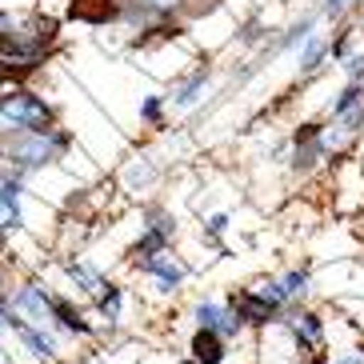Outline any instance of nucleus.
<instances>
[{"mask_svg": "<svg viewBox=\"0 0 364 364\" xmlns=\"http://www.w3.org/2000/svg\"><path fill=\"white\" fill-rule=\"evenodd\" d=\"M225 228H228V216H225V213H216L213 220H208V232H213V236H220Z\"/></svg>", "mask_w": 364, "mask_h": 364, "instance_id": "dca6fc26", "label": "nucleus"}, {"mask_svg": "<svg viewBox=\"0 0 364 364\" xmlns=\"http://www.w3.org/2000/svg\"><path fill=\"white\" fill-rule=\"evenodd\" d=\"M204 85H208V68H196L181 88H172V108H193L196 100H200Z\"/></svg>", "mask_w": 364, "mask_h": 364, "instance_id": "ddd939ff", "label": "nucleus"}, {"mask_svg": "<svg viewBox=\"0 0 364 364\" xmlns=\"http://www.w3.org/2000/svg\"><path fill=\"white\" fill-rule=\"evenodd\" d=\"M280 289H284V296H289V304L296 309V304H304L312 292V277L304 272V268H289V272H280Z\"/></svg>", "mask_w": 364, "mask_h": 364, "instance_id": "f8f14e48", "label": "nucleus"}, {"mask_svg": "<svg viewBox=\"0 0 364 364\" xmlns=\"http://www.w3.org/2000/svg\"><path fill=\"white\" fill-rule=\"evenodd\" d=\"M53 296L41 284V280H21V284H12L9 289V304L12 312L21 316L24 324H33V328H44V332H56V312H53Z\"/></svg>", "mask_w": 364, "mask_h": 364, "instance_id": "20e7f679", "label": "nucleus"}, {"mask_svg": "<svg viewBox=\"0 0 364 364\" xmlns=\"http://www.w3.org/2000/svg\"><path fill=\"white\" fill-rule=\"evenodd\" d=\"M56 48V21L33 12V16H12L9 36L0 41V76L9 85H24L33 73H41L44 60Z\"/></svg>", "mask_w": 364, "mask_h": 364, "instance_id": "f257e3e1", "label": "nucleus"}, {"mask_svg": "<svg viewBox=\"0 0 364 364\" xmlns=\"http://www.w3.org/2000/svg\"><path fill=\"white\" fill-rule=\"evenodd\" d=\"M188 353H193V360H196V364H225V356H228V341H220L216 332L196 328V332H193V344H188Z\"/></svg>", "mask_w": 364, "mask_h": 364, "instance_id": "9d476101", "label": "nucleus"}, {"mask_svg": "<svg viewBox=\"0 0 364 364\" xmlns=\"http://www.w3.org/2000/svg\"><path fill=\"white\" fill-rule=\"evenodd\" d=\"M280 321L289 324L292 332V341H296V353L312 356V364H324V321H321V312H312V309H289Z\"/></svg>", "mask_w": 364, "mask_h": 364, "instance_id": "39448f33", "label": "nucleus"}, {"mask_svg": "<svg viewBox=\"0 0 364 364\" xmlns=\"http://www.w3.org/2000/svg\"><path fill=\"white\" fill-rule=\"evenodd\" d=\"M65 277L73 280L76 289L85 292L88 300H92V304H100V300L108 296V292L117 289V284H112V280L105 277V272H97V268L88 264V260H65Z\"/></svg>", "mask_w": 364, "mask_h": 364, "instance_id": "6e6552de", "label": "nucleus"}, {"mask_svg": "<svg viewBox=\"0 0 364 364\" xmlns=\"http://www.w3.org/2000/svg\"><path fill=\"white\" fill-rule=\"evenodd\" d=\"M140 117L149 120V124H161V97H149L140 105Z\"/></svg>", "mask_w": 364, "mask_h": 364, "instance_id": "2eb2a0df", "label": "nucleus"}, {"mask_svg": "<svg viewBox=\"0 0 364 364\" xmlns=\"http://www.w3.org/2000/svg\"><path fill=\"white\" fill-rule=\"evenodd\" d=\"M193 324L204 332H216L220 341H236L245 332V321L236 316V309L228 300H196L193 304Z\"/></svg>", "mask_w": 364, "mask_h": 364, "instance_id": "423d86ee", "label": "nucleus"}, {"mask_svg": "<svg viewBox=\"0 0 364 364\" xmlns=\"http://www.w3.org/2000/svg\"><path fill=\"white\" fill-rule=\"evenodd\" d=\"M132 260H136V268L144 277L161 284V292H176L184 284V277H188V268H184L181 257L172 252V245L156 248V252H140V257H132Z\"/></svg>", "mask_w": 364, "mask_h": 364, "instance_id": "0eeeda50", "label": "nucleus"}, {"mask_svg": "<svg viewBox=\"0 0 364 364\" xmlns=\"http://www.w3.org/2000/svg\"><path fill=\"white\" fill-rule=\"evenodd\" d=\"M9 24H12V12H4V9H0V41L9 36Z\"/></svg>", "mask_w": 364, "mask_h": 364, "instance_id": "a211bd4d", "label": "nucleus"}, {"mask_svg": "<svg viewBox=\"0 0 364 364\" xmlns=\"http://www.w3.org/2000/svg\"><path fill=\"white\" fill-rule=\"evenodd\" d=\"M56 124V112L53 105L28 85H9L4 97H0V144L24 136V132H41V129H53Z\"/></svg>", "mask_w": 364, "mask_h": 364, "instance_id": "f03ea898", "label": "nucleus"}, {"mask_svg": "<svg viewBox=\"0 0 364 364\" xmlns=\"http://www.w3.org/2000/svg\"><path fill=\"white\" fill-rule=\"evenodd\" d=\"M328 53H332V44L324 41V36H309L304 53H300V73H316V68H321V60Z\"/></svg>", "mask_w": 364, "mask_h": 364, "instance_id": "4468645a", "label": "nucleus"}, {"mask_svg": "<svg viewBox=\"0 0 364 364\" xmlns=\"http://www.w3.org/2000/svg\"><path fill=\"white\" fill-rule=\"evenodd\" d=\"M324 364H364V356L360 353H341V356H332V360H324Z\"/></svg>", "mask_w": 364, "mask_h": 364, "instance_id": "f3484780", "label": "nucleus"}, {"mask_svg": "<svg viewBox=\"0 0 364 364\" xmlns=\"http://www.w3.org/2000/svg\"><path fill=\"white\" fill-rule=\"evenodd\" d=\"M4 88H9V80H4V76H0V97H4Z\"/></svg>", "mask_w": 364, "mask_h": 364, "instance_id": "6ab92c4d", "label": "nucleus"}, {"mask_svg": "<svg viewBox=\"0 0 364 364\" xmlns=\"http://www.w3.org/2000/svg\"><path fill=\"white\" fill-rule=\"evenodd\" d=\"M53 312H56V332H65V336H92L97 332V324H88L85 312L68 296H53Z\"/></svg>", "mask_w": 364, "mask_h": 364, "instance_id": "1a4fd4ad", "label": "nucleus"}, {"mask_svg": "<svg viewBox=\"0 0 364 364\" xmlns=\"http://www.w3.org/2000/svg\"><path fill=\"white\" fill-rule=\"evenodd\" d=\"M68 149H73V136L53 124V129L24 132V136L0 144V164L12 168V172H21V176H28V172H41V168H48V164H56Z\"/></svg>", "mask_w": 364, "mask_h": 364, "instance_id": "7ed1b4c3", "label": "nucleus"}, {"mask_svg": "<svg viewBox=\"0 0 364 364\" xmlns=\"http://www.w3.org/2000/svg\"><path fill=\"white\" fill-rule=\"evenodd\" d=\"M181 4H184V0H124L120 12H129V16H144V21H164V16H172Z\"/></svg>", "mask_w": 364, "mask_h": 364, "instance_id": "9b49d317", "label": "nucleus"}]
</instances>
